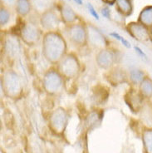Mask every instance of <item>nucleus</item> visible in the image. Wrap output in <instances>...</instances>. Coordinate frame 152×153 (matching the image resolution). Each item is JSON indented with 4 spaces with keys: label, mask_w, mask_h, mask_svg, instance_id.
I'll return each mask as SVG.
<instances>
[{
    "label": "nucleus",
    "mask_w": 152,
    "mask_h": 153,
    "mask_svg": "<svg viewBox=\"0 0 152 153\" xmlns=\"http://www.w3.org/2000/svg\"><path fill=\"white\" fill-rule=\"evenodd\" d=\"M67 53V42L59 31L46 32L43 33L42 54L51 65H57Z\"/></svg>",
    "instance_id": "f257e3e1"
},
{
    "label": "nucleus",
    "mask_w": 152,
    "mask_h": 153,
    "mask_svg": "<svg viewBox=\"0 0 152 153\" xmlns=\"http://www.w3.org/2000/svg\"><path fill=\"white\" fill-rule=\"evenodd\" d=\"M1 88L5 97L13 101H18L23 95V80L13 69H5L2 73Z\"/></svg>",
    "instance_id": "f03ea898"
},
{
    "label": "nucleus",
    "mask_w": 152,
    "mask_h": 153,
    "mask_svg": "<svg viewBox=\"0 0 152 153\" xmlns=\"http://www.w3.org/2000/svg\"><path fill=\"white\" fill-rule=\"evenodd\" d=\"M65 79L56 67H51L43 73L42 86L43 91L49 96H58L65 88Z\"/></svg>",
    "instance_id": "7ed1b4c3"
},
{
    "label": "nucleus",
    "mask_w": 152,
    "mask_h": 153,
    "mask_svg": "<svg viewBox=\"0 0 152 153\" xmlns=\"http://www.w3.org/2000/svg\"><path fill=\"white\" fill-rule=\"evenodd\" d=\"M56 68L64 77L65 81L76 79L82 73V64L75 53H67L61 61L56 65Z\"/></svg>",
    "instance_id": "20e7f679"
},
{
    "label": "nucleus",
    "mask_w": 152,
    "mask_h": 153,
    "mask_svg": "<svg viewBox=\"0 0 152 153\" xmlns=\"http://www.w3.org/2000/svg\"><path fill=\"white\" fill-rule=\"evenodd\" d=\"M19 36L25 45L33 47L38 44L43 34L42 27L39 23L32 20H27L22 23Z\"/></svg>",
    "instance_id": "39448f33"
},
{
    "label": "nucleus",
    "mask_w": 152,
    "mask_h": 153,
    "mask_svg": "<svg viewBox=\"0 0 152 153\" xmlns=\"http://www.w3.org/2000/svg\"><path fill=\"white\" fill-rule=\"evenodd\" d=\"M66 35L69 42L76 48H84L88 45L87 23L76 22L65 27Z\"/></svg>",
    "instance_id": "423d86ee"
},
{
    "label": "nucleus",
    "mask_w": 152,
    "mask_h": 153,
    "mask_svg": "<svg viewBox=\"0 0 152 153\" xmlns=\"http://www.w3.org/2000/svg\"><path fill=\"white\" fill-rule=\"evenodd\" d=\"M21 39L13 33H5L2 38V48L4 55L9 60H15L21 51Z\"/></svg>",
    "instance_id": "0eeeda50"
},
{
    "label": "nucleus",
    "mask_w": 152,
    "mask_h": 153,
    "mask_svg": "<svg viewBox=\"0 0 152 153\" xmlns=\"http://www.w3.org/2000/svg\"><path fill=\"white\" fill-rule=\"evenodd\" d=\"M68 111L64 107H58L50 113L49 125L55 133H62L68 123Z\"/></svg>",
    "instance_id": "6e6552de"
},
{
    "label": "nucleus",
    "mask_w": 152,
    "mask_h": 153,
    "mask_svg": "<svg viewBox=\"0 0 152 153\" xmlns=\"http://www.w3.org/2000/svg\"><path fill=\"white\" fill-rule=\"evenodd\" d=\"M61 23V17L59 13L56 11V8L49 9L39 15L38 23L45 33L58 31Z\"/></svg>",
    "instance_id": "1a4fd4ad"
},
{
    "label": "nucleus",
    "mask_w": 152,
    "mask_h": 153,
    "mask_svg": "<svg viewBox=\"0 0 152 153\" xmlns=\"http://www.w3.org/2000/svg\"><path fill=\"white\" fill-rule=\"evenodd\" d=\"M88 45L97 51L109 48V42L105 35L92 23H87Z\"/></svg>",
    "instance_id": "9d476101"
},
{
    "label": "nucleus",
    "mask_w": 152,
    "mask_h": 153,
    "mask_svg": "<svg viewBox=\"0 0 152 153\" xmlns=\"http://www.w3.org/2000/svg\"><path fill=\"white\" fill-rule=\"evenodd\" d=\"M96 64L99 68L108 71L116 65L117 55L109 48L98 50L96 53Z\"/></svg>",
    "instance_id": "9b49d317"
},
{
    "label": "nucleus",
    "mask_w": 152,
    "mask_h": 153,
    "mask_svg": "<svg viewBox=\"0 0 152 153\" xmlns=\"http://www.w3.org/2000/svg\"><path fill=\"white\" fill-rule=\"evenodd\" d=\"M124 99L130 111L136 114H138L141 111V108L146 101L140 92L139 89L133 86H131L126 92Z\"/></svg>",
    "instance_id": "f8f14e48"
},
{
    "label": "nucleus",
    "mask_w": 152,
    "mask_h": 153,
    "mask_svg": "<svg viewBox=\"0 0 152 153\" xmlns=\"http://www.w3.org/2000/svg\"><path fill=\"white\" fill-rule=\"evenodd\" d=\"M125 30L131 38L138 42H145L151 40L150 28L137 21L127 23L125 26Z\"/></svg>",
    "instance_id": "ddd939ff"
},
{
    "label": "nucleus",
    "mask_w": 152,
    "mask_h": 153,
    "mask_svg": "<svg viewBox=\"0 0 152 153\" xmlns=\"http://www.w3.org/2000/svg\"><path fill=\"white\" fill-rule=\"evenodd\" d=\"M106 78L111 85L119 86L125 82H129V73L123 68L116 65L107 71Z\"/></svg>",
    "instance_id": "4468645a"
},
{
    "label": "nucleus",
    "mask_w": 152,
    "mask_h": 153,
    "mask_svg": "<svg viewBox=\"0 0 152 153\" xmlns=\"http://www.w3.org/2000/svg\"><path fill=\"white\" fill-rule=\"evenodd\" d=\"M57 8H58V13L61 17L62 23H63L65 26H69L77 22L78 16L68 4L65 3L64 1L60 0L58 2Z\"/></svg>",
    "instance_id": "2eb2a0df"
},
{
    "label": "nucleus",
    "mask_w": 152,
    "mask_h": 153,
    "mask_svg": "<svg viewBox=\"0 0 152 153\" xmlns=\"http://www.w3.org/2000/svg\"><path fill=\"white\" fill-rule=\"evenodd\" d=\"M58 2V0H31L33 9L39 15L49 9L56 8Z\"/></svg>",
    "instance_id": "dca6fc26"
},
{
    "label": "nucleus",
    "mask_w": 152,
    "mask_h": 153,
    "mask_svg": "<svg viewBox=\"0 0 152 153\" xmlns=\"http://www.w3.org/2000/svg\"><path fill=\"white\" fill-rule=\"evenodd\" d=\"M115 8L118 13L124 18H127L132 14L134 11L133 0H116Z\"/></svg>",
    "instance_id": "f3484780"
},
{
    "label": "nucleus",
    "mask_w": 152,
    "mask_h": 153,
    "mask_svg": "<svg viewBox=\"0 0 152 153\" xmlns=\"http://www.w3.org/2000/svg\"><path fill=\"white\" fill-rule=\"evenodd\" d=\"M139 114L145 128H152V102L151 100L145 101Z\"/></svg>",
    "instance_id": "a211bd4d"
},
{
    "label": "nucleus",
    "mask_w": 152,
    "mask_h": 153,
    "mask_svg": "<svg viewBox=\"0 0 152 153\" xmlns=\"http://www.w3.org/2000/svg\"><path fill=\"white\" fill-rule=\"evenodd\" d=\"M13 8L17 15L21 19H24L30 14L33 10V5L31 0H17Z\"/></svg>",
    "instance_id": "6ab92c4d"
},
{
    "label": "nucleus",
    "mask_w": 152,
    "mask_h": 153,
    "mask_svg": "<svg viewBox=\"0 0 152 153\" xmlns=\"http://www.w3.org/2000/svg\"><path fill=\"white\" fill-rule=\"evenodd\" d=\"M138 89L145 100L152 99V78L149 75H146L141 81Z\"/></svg>",
    "instance_id": "aec40b11"
},
{
    "label": "nucleus",
    "mask_w": 152,
    "mask_h": 153,
    "mask_svg": "<svg viewBox=\"0 0 152 153\" xmlns=\"http://www.w3.org/2000/svg\"><path fill=\"white\" fill-rule=\"evenodd\" d=\"M137 22L142 23L149 28L152 27V5H147L141 9Z\"/></svg>",
    "instance_id": "412c9836"
},
{
    "label": "nucleus",
    "mask_w": 152,
    "mask_h": 153,
    "mask_svg": "<svg viewBox=\"0 0 152 153\" xmlns=\"http://www.w3.org/2000/svg\"><path fill=\"white\" fill-rule=\"evenodd\" d=\"M128 73H129V82H130L131 86L136 87H136L138 88L141 81L147 75L142 69L137 68L130 69Z\"/></svg>",
    "instance_id": "4be33fe9"
},
{
    "label": "nucleus",
    "mask_w": 152,
    "mask_h": 153,
    "mask_svg": "<svg viewBox=\"0 0 152 153\" xmlns=\"http://www.w3.org/2000/svg\"><path fill=\"white\" fill-rule=\"evenodd\" d=\"M142 143L145 153H152V128H145L143 130Z\"/></svg>",
    "instance_id": "5701e85b"
},
{
    "label": "nucleus",
    "mask_w": 152,
    "mask_h": 153,
    "mask_svg": "<svg viewBox=\"0 0 152 153\" xmlns=\"http://www.w3.org/2000/svg\"><path fill=\"white\" fill-rule=\"evenodd\" d=\"M11 19V12L8 6L1 4L0 6V25L1 27H4L7 25Z\"/></svg>",
    "instance_id": "b1692460"
},
{
    "label": "nucleus",
    "mask_w": 152,
    "mask_h": 153,
    "mask_svg": "<svg viewBox=\"0 0 152 153\" xmlns=\"http://www.w3.org/2000/svg\"><path fill=\"white\" fill-rule=\"evenodd\" d=\"M110 35L111 36V37H113V38H116V39H117L118 41H120V42H122V44H123V45H124L125 48H130V42H128V41H127L125 38H124L123 37H122V36L119 34L118 33L112 32V33H110Z\"/></svg>",
    "instance_id": "393cba45"
},
{
    "label": "nucleus",
    "mask_w": 152,
    "mask_h": 153,
    "mask_svg": "<svg viewBox=\"0 0 152 153\" xmlns=\"http://www.w3.org/2000/svg\"><path fill=\"white\" fill-rule=\"evenodd\" d=\"M87 8H88V11L89 13H91V15L93 16V18H95L96 19H99V14L97 13V12L96 11L95 8L93 7V5L90 3H88L87 4Z\"/></svg>",
    "instance_id": "a878e982"
},
{
    "label": "nucleus",
    "mask_w": 152,
    "mask_h": 153,
    "mask_svg": "<svg viewBox=\"0 0 152 153\" xmlns=\"http://www.w3.org/2000/svg\"><path fill=\"white\" fill-rule=\"evenodd\" d=\"M102 15L105 17V18H107L108 19H110V12L109 8L107 7V6H104L102 8Z\"/></svg>",
    "instance_id": "bb28decb"
},
{
    "label": "nucleus",
    "mask_w": 152,
    "mask_h": 153,
    "mask_svg": "<svg viewBox=\"0 0 152 153\" xmlns=\"http://www.w3.org/2000/svg\"><path fill=\"white\" fill-rule=\"evenodd\" d=\"M134 48H135V50H136V52L137 53V54H138L139 56H141V58H143L144 60H147V56H146V54L144 52H143V51H142L139 47L135 46Z\"/></svg>",
    "instance_id": "cd10ccee"
},
{
    "label": "nucleus",
    "mask_w": 152,
    "mask_h": 153,
    "mask_svg": "<svg viewBox=\"0 0 152 153\" xmlns=\"http://www.w3.org/2000/svg\"><path fill=\"white\" fill-rule=\"evenodd\" d=\"M17 0H1V3L4 4V5L8 6V8L10 7H14Z\"/></svg>",
    "instance_id": "c85d7f7f"
},
{
    "label": "nucleus",
    "mask_w": 152,
    "mask_h": 153,
    "mask_svg": "<svg viewBox=\"0 0 152 153\" xmlns=\"http://www.w3.org/2000/svg\"><path fill=\"white\" fill-rule=\"evenodd\" d=\"M102 2L107 5H113L116 3V0H102Z\"/></svg>",
    "instance_id": "c756f323"
},
{
    "label": "nucleus",
    "mask_w": 152,
    "mask_h": 153,
    "mask_svg": "<svg viewBox=\"0 0 152 153\" xmlns=\"http://www.w3.org/2000/svg\"><path fill=\"white\" fill-rule=\"evenodd\" d=\"M74 1H75L78 5H82V4H83V0H74Z\"/></svg>",
    "instance_id": "7c9ffc66"
},
{
    "label": "nucleus",
    "mask_w": 152,
    "mask_h": 153,
    "mask_svg": "<svg viewBox=\"0 0 152 153\" xmlns=\"http://www.w3.org/2000/svg\"><path fill=\"white\" fill-rule=\"evenodd\" d=\"M150 36H151V41H152V27H150Z\"/></svg>",
    "instance_id": "2f4dec72"
},
{
    "label": "nucleus",
    "mask_w": 152,
    "mask_h": 153,
    "mask_svg": "<svg viewBox=\"0 0 152 153\" xmlns=\"http://www.w3.org/2000/svg\"><path fill=\"white\" fill-rule=\"evenodd\" d=\"M151 102H152V99H151Z\"/></svg>",
    "instance_id": "473e14b6"
}]
</instances>
